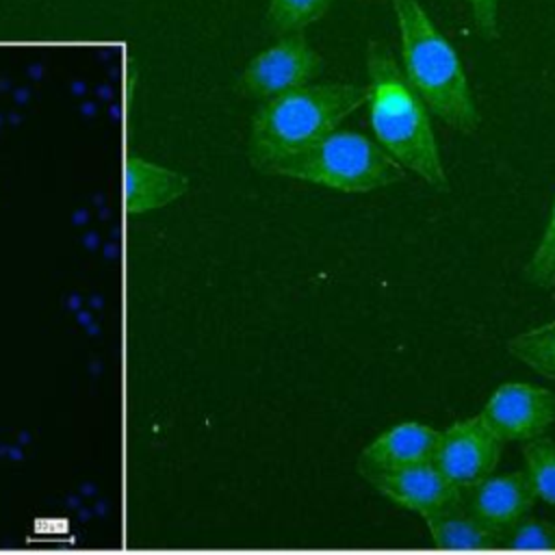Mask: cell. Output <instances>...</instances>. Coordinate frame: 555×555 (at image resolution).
I'll list each match as a JSON object with an SVG mask.
<instances>
[{
  "mask_svg": "<svg viewBox=\"0 0 555 555\" xmlns=\"http://www.w3.org/2000/svg\"><path fill=\"white\" fill-rule=\"evenodd\" d=\"M366 104L377 143L408 171L436 191L449 189L429 108L408 82L401 65L384 41L366 48Z\"/></svg>",
  "mask_w": 555,
  "mask_h": 555,
  "instance_id": "6da1fadb",
  "label": "cell"
},
{
  "mask_svg": "<svg viewBox=\"0 0 555 555\" xmlns=\"http://www.w3.org/2000/svg\"><path fill=\"white\" fill-rule=\"evenodd\" d=\"M401 69L412 89L449 128L473 134L479 111L464 65L418 0H392Z\"/></svg>",
  "mask_w": 555,
  "mask_h": 555,
  "instance_id": "7a4b0ae2",
  "label": "cell"
},
{
  "mask_svg": "<svg viewBox=\"0 0 555 555\" xmlns=\"http://www.w3.org/2000/svg\"><path fill=\"white\" fill-rule=\"evenodd\" d=\"M362 104H366V87L349 82H308L269 98L251 117V165L267 171L278 158L338 130V124Z\"/></svg>",
  "mask_w": 555,
  "mask_h": 555,
  "instance_id": "3957f363",
  "label": "cell"
},
{
  "mask_svg": "<svg viewBox=\"0 0 555 555\" xmlns=\"http://www.w3.org/2000/svg\"><path fill=\"white\" fill-rule=\"evenodd\" d=\"M403 171L377 141L360 132L334 130L317 143L278 158L264 173L306 180L343 193H369L403 180Z\"/></svg>",
  "mask_w": 555,
  "mask_h": 555,
  "instance_id": "277c9868",
  "label": "cell"
},
{
  "mask_svg": "<svg viewBox=\"0 0 555 555\" xmlns=\"http://www.w3.org/2000/svg\"><path fill=\"white\" fill-rule=\"evenodd\" d=\"M321 72V54L308 43L304 33H291L258 52L245 65L236 91L247 98L269 100L312 82Z\"/></svg>",
  "mask_w": 555,
  "mask_h": 555,
  "instance_id": "5b68a950",
  "label": "cell"
},
{
  "mask_svg": "<svg viewBox=\"0 0 555 555\" xmlns=\"http://www.w3.org/2000/svg\"><path fill=\"white\" fill-rule=\"evenodd\" d=\"M501 449L503 442L475 414L440 431L434 464L464 494L494 473Z\"/></svg>",
  "mask_w": 555,
  "mask_h": 555,
  "instance_id": "8992f818",
  "label": "cell"
},
{
  "mask_svg": "<svg viewBox=\"0 0 555 555\" xmlns=\"http://www.w3.org/2000/svg\"><path fill=\"white\" fill-rule=\"evenodd\" d=\"M479 416L501 442H527L544 436L555 423V392L509 382L490 395Z\"/></svg>",
  "mask_w": 555,
  "mask_h": 555,
  "instance_id": "52a82bcc",
  "label": "cell"
},
{
  "mask_svg": "<svg viewBox=\"0 0 555 555\" xmlns=\"http://www.w3.org/2000/svg\"><path fill=\"white\" fill-rule=\"evenodd\" d=\"M462 496L468 509L501 538L525 518L538 501L527 470H514L501 477L490 475Z\"/></svg>",
  "mask_w": 555,
  "mask_h": 555,
  "instance_id": "ba28073f",
  "label": "cell"
},
{
  "mask_svg": "<svg viewBox=\"0 0 555 555\" xmlns=\"http://www.w3.org/2000/svg\"><path fill=\"white\" fill-rule=\"evenodd\" d=\"M438 440L440 431L429 425L414 421L399 423L362 449L358 457V473L366 477L375 473L431 464L436 457Z\"/></svg>",
  "mask_w": 555,
  "mask_h": 555,
  "instance_id": "9c48e42d",
  "label": "cell"
},
{
  "mask_svg": "<svg viewBox=\"0 0 555 555\" xmlns=\"http://www.w3.org/2000/svg\"><path fill=\"white\" fill-rule=\"evenodd\" d=\"M382 496L395 505L418 514L421 518L462 496V492L436 468V464H418L410 468L375 473L364 477Z\"/></svg>",
  "mask_w": 555,
  "mask_h": 555,
  "instance_id": "30bf717a",
  "label": "cell"
},
{
  "mask_svg": "<svg viewBox=\"0 0 555 555\" xmlns=\"http://www.w3.org/2000/svg\"><path fill=\"white\" fill-rule=\"evenodd\" d=\"M189 191V178L163 165L128 156L124 165V204L130 215L171 204Z\"/></svg>",
  "mask_w": 555,
  "mask_h": 555,
  "instance_id": "8fae6325",
  "label": "cell"
},
{
  "mask_svg": "<svg viewBox=\"0 0 555 555\" xmlns=\"http://www.w3.org/2000/svg\"><path fill=\"white\" fill-rule=\"evenodd\" d=\"M431 542L442 548H492L501 535L486 527L464 503V496L423 516Z\"/></svg>",
  "mask_w": 555,
  "mask_h": 555,
  "instance_id": "7c38bea8",
  "label": "cell"
},
{
  "mask_svg": "<svg viewBox=\"0 0 555 555\" xmlns=\"http://www.w3.org/2000/svg\"><path fill=\"white\" fill-rule=\"evenodd\" d=\"M505 347L531 371L555 382V319L512 336Z\"/></svg>",
  "mask_w": 555,
  "mask_h": 555,
  "instance_id": "4fadbf2b",
  "label": "cell"
},
{
  "mask_svg": "<svg viewBox=\"0 0 555 555\" xmlns=\"http://www.w3.org/2000/svg\"><path fill=\"white\" fill-rule=\"evenodd\" d=\"M330 7L332 0H269L267 26L278 37L304 33V28L319 22Z\"/></svg>",
  "mask_w": 555,
  "mask_h": 555,
  "instance_id": "5bb4252c",
  "label": "cell"
},
{
  "mask_svg": "<svg viewBox=\"0 0 555 555\" xmlns=\"http://www.w3.org/2000/svg\"><path fill=\"white\" fill-rule=\"evenodd\" d=\"M522 457L538 499L555 505V440L548 436L527 440Z\"/></svg>",
  "mask_w": 555,
  "mask_h": 555,
  "instance_id": "9a60e30c",
  "label": "cell"
},
{
  "mask_svg": "<svg viewBox=\"0 0 555 555\" xmlns=\"http://www.w3.org/2000/svg\"><path fill=\"white\" fill-rule=\"evenodd\" d=\"M525 278L542 291H548L555 286V202H553L546 228L525 267Z\"/></svg>",
  "mask_w": 555,
  "mask_h": 555,
  "instance_id": "2e32d148",
  "label": "cell"
},
{
  "mask_svg": "<svg viewBox=\"0 0 555 555\" xmlns=\"http://www.w3.org/2000/svg\"><path fill=\"white\" fill-rule=\"evenodd\" d=\"M501 546L520 551H548L555 548V525L544 518H520L509 531L503 533Z\"/></svg>",
  "mask_w": 555,
  "mask_h": 555,
  "instance_id": "e0dca14e",
  "label": "cell"
},
{
  "mask_svg": "<svg viewBox=\"0 0 555 555\" xmlns=\"http://www.w3.org/2000/svg\"><path fill=\"white\" fill-rule=\"evenodd\" d=\"M473 24L483 39H496L499 35V0H466Z\"/></svg>",
  "mask_w": 555,
  "mask_h": 555,
  "instance_id": "ac0fdd59",
  "label": "cell"
}]
</instances>
